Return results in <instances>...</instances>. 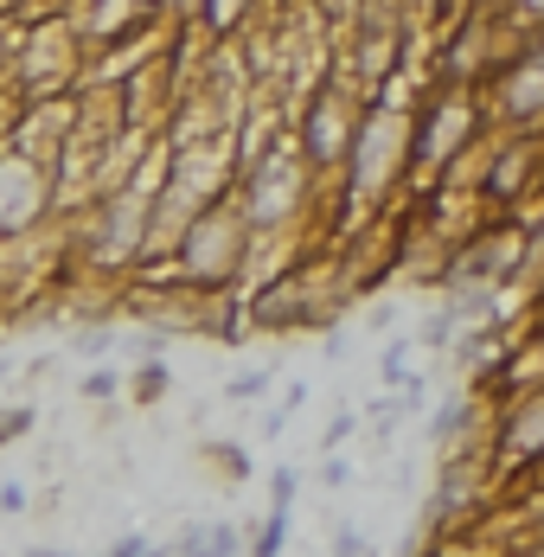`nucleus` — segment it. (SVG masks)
Wrapping results in <instances>:
<instances>
[{
	"instance_id": "2",
	"label": "nucleus",
	"mask_w": 544,
	"mask_h": 557,
	"mask_svg": "<svg viewBox=\"0 0 544 557\" xmlns=\"http://www.w3.org/2000/svg\"><path fill=\"white\" fill-rule=\"evenodd\" d=\"M128 397H135V404H161V397H166V366H161V359H148V366L128 379Z\"/></svg>"
},
{
	"instance_id": "5",
	"label": "nucleus",
	"mask_w": 544,
	"mask_h": 557,
	"mask_svg": "<svg viewBox=\"0 0 544 557\" xmlns=\"http://www.w3.org/2000/svg\"><path fill=\"white\" fill-rule=\"evenodd\" d=\"M84 397H115V372H90L84 379Z\"/></svg>"
},
{
	"instance_id": "1",
	"label": "nucleus",
	"mask_w": 544,
	"mask_h": 557,
	"mask_svg": "<svg viewBox=\"0 0 544 557\" xmlns=\"http://www.w3.org/2000/svg\"><path fill=\"white\" fill-rule=\"evenodd\" d=\"M506 448H512V455H544V385H532L512 404V417H506Z\"/></svg>"
},
{
	"instance_id": "3",
	"label": "nucleus",
	"mask_w": 544,
	"mask_h": 557,
	"mask_svg": "<svg viewBox=\"0 0 544 557\" xmlns=\"http://www.w3.org/2000/svg\"><path fill=\"white\" fill-rule=\"evenodd\" d=\"M263 391H270V372H237V379L224 385V397H231V404H257Z\"/></svg>"
},
{
	"instance_id": "6",
	"label": "nucleus",
	"mask_w": 544,
	"mask_h": 557,
	"mask_svg": "<svg viewBox=\"0 0 544 557\" xmlns=\"http://www.w3.org/2000/svg\"><path fill=\"white\" fill-rule=\"evenodd\" d=\"M46 557H58V552H46Z\"/></svg>"
},
{
	"instance_id": "4",
	"label": "nucleus",
	"mask_w": 544,
	"mask_h": 557,
	"mask_svg": "<svg viewBox=\"0 0 544 557\" xmlns=\"http://www.w3.org/2000/svg\"><path fill=\"white\" fill-rule=\"evenodd\" d=\"M33 410H0V443H13V430H26Z\"/></svg>"
}]
</instances>
